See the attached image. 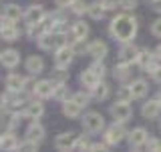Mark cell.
Here are the masks:
<instances>
[{"label": "cell", "instance_id": "4", "mask_svg": "<svg viewBox=\"0 0 161 152\" xmlns=\"http://www.w3.org/2000/svg\"><path fill=\"white\" fill-rule=\"evenodd\" d=\"M131 114H133V110H131L129 102H121L117 100L113 106H111V116L115 118V122H127L131 118Z\"/></svg>", "mask_w": 161, "mask_h": 152}, {"label": "cell", "instance_id": "31", "mask_svg": "<svg viewBox=\"0 0 161 152\" xmlns=\"http://www.w3.org/2000/svg\"><path fill=\"white\" fill-rule=\"evenodd\" d=\"M91 70H93V72L97 74L99 78H103V76H105V72H107V68H105L103 60H95V62L91 64Z\"/></svg>", "mask_w": 161, "mask_h": 152}, {"label": "cell", "instance_id": "46", "mask_svg": "<svg viewBox=\"0 0 161 152\" xmlns=\"http://www.w3.org/2000/svg\"><path fill=\"white\" fill-rule=\"evenodd\" d=\"M157 98H159V100H161V92H159V96H157Z\"/></svg>", "mask_w": 161, "mask_h": 152}, {"label": "cell", "instance_id": "40", "mask_svg": "<svg viewBox=\"0 0 161 152\" xmlns=\"http://www.w3.org/2000/svg\"><path fill=\"white\" fill-rule=\"evenodd\" d=\"M18 122H20V114H12V116H10V120H8V128L12 130Z\"/></svg>", "mask_w": 161, "mask_h": 152}, {"label": "cell", "instance_id": "41", "mask_svg": "<svg viewBox=\"0 0 161 152\" xmlns=\"http://www.w3.org/2000/svg\"><path fill=\"white\" fill-rule=\"evenodd\" d=\"M151 8L155 12H161V0H151Z\"/></svg>", "mask_w": 161, "mask_h": 152}, {"label": "cell", "instance_id": "15", "mask_svg": "<svg viewBox=\"0 0 161 152\" xmlns=\"http://www.w3.org/2000/svg\"><path fill=\"white\" fill-rule=\"evenodd\" d=\"M80 110H83V106H80L75 98H67L63 102V114L67 116V118H79Z\"/></svg>", "mask_w": 161, "mask_h": 152}, {"label": "cell", "instance_id": "12", "mask_svg": "<svg viewBox=\"0 0 161 152\" xmlns=\"http://www.w3.org/2000/svg\"><path fill=\"white\" fill-rule=\"evenodd\" d=\"M44 16H47V12H44V8L38 6V4L28 6V10L24 12V20H26V24H38V22L44 20Z\"/></svg>", "mask_w": 161, "mask_h": 152}, {"label": "cell", "instance_id": "23", "mask_svg": "<svg viewBox=\"0 0 161 152\" xmlns=\"http://www.w3.org/2000/svg\"><path fill=\"white\" fill-rule=\"evenodd\" d=\"M18 146H20V144H18L16 136H14L12 132L2 134V138H0V148H2V150H16Z\"/></svg>", "mask_w": 161, "mask_h": 152}, {"label": "cell", "instance_id": "22", "mask_svg": "<svg viewBox=\"0 0 161 152\" xmlns=\"http://www.w3.org/2000/svg\"><path fill=\"white\" fill-rule=\"evenodd\" d=\"M24 66H26V70H28L30 74H40L44 70V60L40 58V56H28Z\"/></svg>", "mask_w": 161, "mask_h": 152}, {"label": "cell", "instance_id": "20", "mask_svg": "<svg viewBox=\"0 0 161 152\" xmlns=\"http://www.w3.org/2000/svg\"><path fill=\"white\" fill-rule=\"evenodd\" d=\"M44 134H47V130H44V126L42 124H38L36 120H34L32 124L26 128V138L30 140H36V142H40V140L44 138Z\"/></svg>", "mask_w": 161, "mask_h": 152}, {"label": "cell", "instance_id": "7", "mask_svg": "<svg viewBox=\"0 0 161 152\" xmlns=\"http://www.w3.org/2000/svg\"><path fill=\"white\" fill-rule=\"evenodd\" d=\"M161 114V100L155 98V100H149V102H143L141 106V116L147 120H153Z\"/></svg>", "mask_w": 161, "mask_h": 152}, {"label": "cell", "instance_id": "28", "mask_svg": "<svg viewBox=\"0 0 161 152\" xmlns=\"http://www.w3.org/2000/svg\"><path fill=\"white\" fill-rule=\"evenodd\" d=\"M69 10L73 14H77V16H80V14H85L89 10V4L85 2V0H73V2L69 4Z\"/></svg>", "mask_w": 161, "mask_h": 152}, {"label": "cell", "instance_id": "32", "mask_svg": "<svg viewBox=\"0 0 161 152\" xmlns=\"http://www.w3.org/2000/svg\"><path fill=\"white\" fill-rule=\"evenodd\" d=\"M20 150L34 152V150H38V142H36V140H30V138H26L24 142H20Z\"/></svg>", "mask_w": 161, "mask_h": 152}, {"label": "cell", "instance_id": "44", "mask_svg": "<svg viewBox=\"0 0 161 152\" xmlns=\"http://www.w3.org/2000/svg\"><path fill=\"white\" fill-rule=\"evenodd\" d=\"M153 78H155V80H157V82L161 84V66H159V68H157V70L153 72Z\"/></svg>", "mask_w": 161, "mask_h": 152}, {"label": "cell", "instance_id": "26", "mask_svg": "<svg viewBox=\"0 0 161 152\" xmlns=\"http://www.w3.org/2000/svg\"><path fill=\"white\" fill-rule=\"evenodd\" d=\"M4 16H8L10 20H14V22H16V20H20V16H24V12L20 10L18 4H8V6L4 8Z\"/></svg>", "mask_w": 161, "mask_h": 152}, {"label": "cell", "instance_id": "18", "mask_svg": "<svg viewBox=\"0 0 161 152\" xmlns=\"http://www.w3.org/2000/svg\"><path fill=\"white\" fill-rule=\"evenodd\" d=\"M101 80H103V78H99V76L95 74L91 68H87L85 72H80V84H83L85 88H89V90H93L95 86L101 82Z\"/></svg>", "mask_w": 161, "mask_h": 152}, {"label": "cell", "instance_id": "8", "mask_svg": "<svg viewBox=\"0 0 161 152\" xmlns=\"http://www.w3.org/2000/svg\"><path fill=\"white\" fill-rule=\"evenodd\" d=\"M137 56H139V48L135 46L133 42H125L119 50V62H129L131 64V62L137 60Z\"/></svg>", "mask_w": 161, "mask_h": 152}, {"label": "cell", "instance_id": "36", "mask_svg": "<svg viewBox=\"0 0 161 152\" xmlns=\"http://www.w3.org/2000/svg\"><path fill=\"white\" fill-rule=\"evenodd\" d=\"M145 148H147V150H161V140H157V138H149L147 142H145Z\"/></svg>", "mask_w": 161, "mask_h": 152}, {"label": "cell", "instance_id": "2", "mask_svg": "<svg viewBox=\"0 0 161 152\" xmlns=\"http://www.w3.org/2000/svg\"><path fill=\"white\" fill-rule=\"evenodd\" d=\"M83 128L89 134H97L101 130H105V118L101 112H87L83 118Z\"/></svg>", "mask_w": 161, "mask_h": 152}, {"label": "cell", "instance_id": "42", "mask_svg": "<svg viewBox=\"0 0 161 152\" xmlns=\"http://www.w3.org/2000/svg\"><path fill=\"white\" fill-rule=\"evenodd\" d=\"M91 150H107V144H101V142H95L91 146Z\"/></svg>", "mask_w": 161, "mask_h": 152}, {"label": "cell", "instance_id": "33", "mask_svg": "<svg viewBox=\"0 0 161 152\" xmlns=\"http://www.w3.org/2000/svg\"><path fill=\"white\" fill-rule=\"evenodd\" d=\"M91 144L85 136H79V140H77V146H75V150H91Z\"/></svg>", "mask_w": 161, "mask_h": 152}, {"label": "cell", "instance_id": "39", "mask_svg": "<svg viewBox=\"0 0 161 152\" xmlns=\"http://www.w3.org/2000/svg\"><path fill=\"white\" fill-rule=\"evenodd\" d=\"M58 72L53 76V80H54V84H58V82H64L67 80V72H64V68H57Z\"/></svg>", "mask_w": 161, "mask_h": 152}, {"label": "cell", "instance_id": "10", "mask_svg": "<svg viewBox=\"0 0 161 152\" xmlns=\"http://www.w3.org/2000/svg\"><path fill=\"white\" fill-rule=\"evenodd\" d=\"M107 52H109V48H107V44H105L103 40H95V42L87 44V54L91 58H95V60H103L107 56Z\"/></svg>", "mask_w": 161, "mask_h": 152}, {"label": "cell", "instance_id": "14", "mask_svg": "<svg viewBox=\"0 0 161 152\" xmlns=\"http://www.w3.org/2000/svg\"><path fill=\"white\" fill-rule=\"evenodd\" d=\"M0 62H2L4 68H10V70L16 68L18 64H20V52H16V50H12V48L4 50L2 56H0Z\"/></svg>", "mask_w": 161, "mask_h": 152}, {"label": "cell", "instance_id": "37", "mask_svg": "<svg viewBox=\"0 0 161 152\" xmlns=\"http://www.w3.org/2000/svg\"><path fill=\"white\" fill-rule=\"evenodd\" d=\"M101 4L105 6V10H117V8H121L119 0H101Z\"/></svg>", "mask_w": 161, "mask_h": 152}, {"label": "cell", "instance_id": "1", "mask_svg": "<svg viewBox=\"0 0 161 152\" xmlns=\"http://www.w3.org/2000/svg\"><path fill=\"white\" fill-rule=\"evenodd\" d=\"M109 32L117 42H133L135 34H137V20L131 14H117L109 24Z\"/></svg>", "mask_w": 161, "mask_h": 152}, {"label": "cell", "instance_id": "21", "mask_svg": "<svg viewBox=\"0 0 161 152\" xmlns=\"http://www.w3.org/2000/svg\"><path fill=\"white\" fill-rule=\"evenodd\" d=\"M24 82H26V78L20 74H8L6 76V88L8 90H16V92H20V90H24Z\"/></svg>", "mask_w": 161, "mask_h": 152}, {"label": "cell", "instance_id": "29", "mask_svg": "<svg viewBox=\"0 0 161 152\" xmlns=\"http://www.w3.org/2000/svg\"><path fill=\"white\" fill-rule=\"evenodd\" d=\"M54 98L60 100V102H64V100L69 98V88L64 82H58L57 86H54Z\"/></svg>", "mask_w": 161, "mask_h": 152}, {"label": "cell", "instance_id": "34", "mask_svg": "<svg viewBox=\"0 0 161 152\" xmlns=\"http://www.w3.org/2000/svg\"><path fill=\"white\" fill-rule=\"evenodd\" d=\"M73 98H75V100H77V102H79L80 106H83V108H85V106H87V104H89V100H91L87 92H77V94H75V96H73Z\"/></svg>", "mask_w": 161, "mask_h": 152}, {"label": "cell", "instance_id": "16", "mask_svg": "<svg viewBox=\"0 0 161 152\" xmlns=\"http://www.w3.org/2000/svg\"><path fill=\"white\" fill-rule=\"evenodd\" d=\"M44 114V106H42V102H28V106H26V110L22 112V116L24 118H30V120H38L40 116Z\"/></svg>", "mask_w": 161, "mask_h": 152}, {"label": "cell", "instance_id": "5", "mask_svg": "<svg viewBox=\"0 0 161 152\" xmlns=\"http://www.w3.org/2000/svg\"><path fill=\"white\" fill-rule=\"evenodd\" d=\"M125 128H123V122H115L113 126H109L107 130H105V142L107 144H119L121 140L125 138Z\"/></svg>", "mask_w": 161, "mask_h": 152}, {"label": "cell", "instance_id": "17", "mask_svg": "<svg viewBox=\"0 0 161 152\" xmlns=\"http://www.w3.org/2000/svg\"><path fill=\"white\" fill-rule=\"evenodd\" d=\"M129 86H131V92H133L135 98H145L147 92H149V84H147V80H143V78L133 80Z\"/></svg>", "mask_w": 161, "mask_h": 152}, {"label": "cell", "instance_id": "45", "mask_svg": "<svg viewBox=\"0 0 161 152\" xmlns=\"http://www.w3.org/2000/svg\"><path fill=\"white\" fill-rule=\"evenodd\" d=\"M155 56H157V60H159V64H161V44L157 48H155Z\"/></svg>", "mask_w": 161, "mask_h": 152}, {"label": "cell", "instance_id": "43", "mask_svg": "<svg viewBox=\"0 0 161 152\" xmlns=\"http://www.w3.org/2000/svg\"><path fill=\"white\" fill-rule=\"evenodd\" d=\"M70 2H73V0H54V4H57V6H60V8H63V6H69Z\"/></svg>", "mask_w": 161, "mask_h": 152}, {"label": "cell", "instance_id": "13", "mask_svg": "<svg viewBox=\"0 0 161 152\" xmlns=\"http://www.w3.org/2000/svg\"><path fill=\"white\" fill-rule=\"evenodd\" d=\"M89 36V24L83 22V20H77V22L73 24V28H70V40L69 42H77V40H85Z\"/></svg>", "mask_w": 161, "mask_h": 152}, {"label": "cell", "instance_id": "6", "mask_svg": "<svg viewBox=\"0 0 161 152\" xmlns=\"http://www.w3.org/2000/svg\"><path fill=\"white\" fill-rule=\"evenodd\" d=\"M77 140H79V136L75 132H63L54 138V148L57 150H75Z\"/></svg>", "mask_w": 161, "mask_h": 152}, {"label": "cell", "instance_id": "9", "mask_svg": "<svg viewBox=\"0 0 161 152\" xmlns=\"http://www.w3.org/2000/svg\"><path fill=\"white\" fill-rule=\"evenodd\" d=\"M127 138H129L131 148H141V146H145V142L149 140V134H147L145 128H135V130H131L127 134Z\"/></svg>", "mask_w": 161, "mask_h": 152}, {"label": "cell", "instance_id": "30", "mask_svg": "<svg viewBox=\"0 0 161 152\" xmlns=\"http://www.w3.org/2000/svg\"><path fill=\"white\" fill-rule=\"evenodd\" d=\"M135 96L133 92H131V86H121V88L117 90V100H121V102H131Z\"/></svg>", "mask_w": 161, "mask_h": 152}, {"label": "cell", "instance_id": "3", "mask_svg": "<svg viewBox=\"0 0 161 152\" xmlns=\"http://www.w3.org/2000/svg\"><path fill=\"white\" fill-rule=\"evenodd\" d=\"M75 48L70 44H64V46H58L54 50V66L57 68H69V64L73 62V56H75Z\"/></svg>", "mask_w": 161, "mask_h": 152}, {"label": "cell", "instance_id": "27", "mask_svg": "<svg viewBox=\"0 0 161 152\" xmlns=\"http://www.w3.org/2000/svg\"><path fill=\"white\" fill-rule=\"evenodd\" d=\"M18 36H20V32H18V28L14 26V24L2 28V38L6 40V42H14V40H18Z\"/></svg>", "mask_w": 161, "mask_h": 152}, {"label": "cell", "instance_id": "11", "mask_svg": "<svg viewBox=\"0 0 161 152\" xmlns=\"http://www.w3.org/2000/svg\"><path fill=\"white\" fill-rule=\"evenodd\" d=\"M54 80H38L36 86H34V94L38 96V98H50V96H54Z\"/></svg>", "mask_w": 161, "mask_h": 152}, {"label": "cell", "instance_id": "19", "mask_svg": "<svg viewBox=\"0 0 161 152\" xmlns=\"http://www.w3.org/2000/svg\"><path fill=\"white\" fill-rule=\"evenodd\" d=\"M113 76H115V80H119V82H127V80L131 78L129 62H119V64H115V68H113Z\"/></svg>", "mask_w": 161, "mask_h": 152}, {"label": "cell", "instance_id": "35", "mask_svg": "<svg viewBox=\"0 0 161 152\" xmlns=\"http://www.w3.org/2000/svg\"><path fill=\"white\" fill-rule=\"evenodd\" d=\"M151 34H153L155 38H161V18L153 20V24H151Z\"/></svg>", "mask_w": 161, "mask_h": 152}, {"label": "cell", "instance_id": "38", "mask_svg": "<svg viewBox=\"0 0 161 152\" xmlns=\"http://www.w3.org/2000/svg\"><path fill=\"white\" fill-rule=\"evenodd\" d=\"M121 8L123 10H135V6H137V0H119Z\"/></svg>", "mask_w": 161, "mask_h": 152}, {"label": "cell", "instance_id": "25", "mask_svg": "<svg viewBox=\"0 0 161 152\" xmlns=\"http://www.w3.org/2000/svg\"><path fill=\"white\" fill-rule=\"evenodd\" d=\"M105 12H107V10H105V6L101 4V0H99V2L89 4V10H87V14H89L93 20H101V18L105 16Z\"/></svg>", "mask_w": 161, "mask_h": 152}, {"label": "cell", "instance_id": "24", "mask_svg": "<svg viewBox=\"0 0 161 152\" xmlns=\"http://www.w3.org/2000/svg\"><path fill=\"white\" fill-rule=\"evenodd\" d=\"M91 92H93V98L95 100H107L109 98V94H111V88H109V84H105V82H99L97 86H95L93 90H91Z\"/></svg>", "mask_w": 161, "mask_h": 152}]
</instances>
